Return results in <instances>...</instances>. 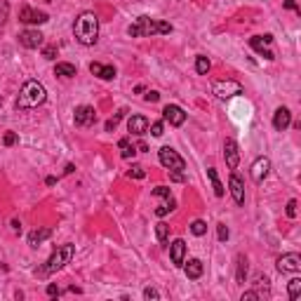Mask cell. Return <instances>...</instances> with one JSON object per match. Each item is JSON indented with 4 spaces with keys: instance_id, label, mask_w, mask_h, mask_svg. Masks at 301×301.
Here are the masks:
<instances>
[{
    "instance_id": "obj_21",
    "label": "cell",
    "mask_w": 301,
    "mask_h": 301,
    "mask_svg": "<svg viewBox=\"0 0 301 301\" xmlns=\"http://www.w3.org/2000/svg\"><path fill=\"white\" fill-rule=\"evenodd\" d=\"M50 236H52V231H50V228H40V231H33L31 236H29V245H31V247H38V245H40L43 240H47Z\"/></svg>"
},
{
    "instance_id": "obj_18",
    "label": "cell",
    "mask_w": 301,
    "mask_h": 301,
    "mask_svg": "<svg viewBox=\"0 0 301 301\" xmlns=\"http://www.w3.org/2000/svg\"><path fill=\"white\" fill-rule=\"evenodd\" d=\"M127 129L132 134L141 137V134H146V129H149V120L144 118V116H132V118L127 120Z\"/></svg>"
},
{
    "instance_id": "obj_50",
    "label": "cell",
    "mask_w": 301,
    "mask_h": 301,
    "mask_svg": "<svg viewBox=\"0 0 301 301\" xmlns=\"http://www.w3.org/2000/svg\"><path fill=\"white\" fill-rule=\"evenodd\" d=\"M127 144H129V139H120V141H118V146H120V149H125Z\"/></svg>"
},
{
    "instance_id": "obj_39",
    "label": "cell",
    "mask_w": 301,
    "mask_h": 301,
    "mask_svg": "<svg viewBox=\"0 0 301 301\" xmlns=\"http://www.w3.org/2000/svg\"><path fill=\"white\" fill-rule=\"evenodd\" d=\"M287 216H290V219L297 216V200H290V203H287Z\"/></svg>"
},
{
    "instance_id": "obj_9",
    "label": "cell",
    "mask_w": 301,
    "mask_h": 301,
    "mask_svg": "<svg viewBox=\"0 0 301 301\" xmlns=\"http://www.w3.org/2000/svg\"><path fill=\"white\" fill-rule=\"evenodd\" d=\"M73 122L78 127H90V125H94L97 122V113H94V108L92 106H78L73 113Z\"/></svg>"
},
{
    "instance_id": "obj_16",
    "label": "cell",
    "mask_w": 301,
    "mask_h": 301,
    "mask_svg": "<svg viewBox=\"0 0 301 301\" xmlns=\"http://www.w3.org/2000/svg\"><path fill=\"white\" fill-rule=\"evenodd\" d=\"M269 170H271V160L269 158H257L254 165H252V179L257 183H261L266 177H269Z\"/></svg>"
},
{
    "instance_id": "obj_33",
    "label": "cell",
    "mask_w": 301,
    "mask_h": 301,
    "mask_svg": "<svg viewBox=\"0 0 301 301\" xmlns=\"http://www.w3.org/2000/svg\"><path fill=\"white\" fill-rule=\"evenodd\" d=\"M150 134H153V137H162V134H165V125H162L160 120L150 125Z\"/></svg>"
},
{
    "instance_id": "obj_13",
    "label": "cell",
    "mask_w": 301,
    "mask_h": 301,
    "mask_svg": "<svg viewBox=\"0 0 301 301\" xmlns=\"http://www.w3.org/2000/svg\"><path fill=\"white\" fill-rule=\"evenodd\" d=\"M50 19L45 12H38V10H31V7H22L19 10V22L24 24H45Z\"/></svg>"
},
{
    "instance_id": "obj_35",
    "label": "cell",
    "mask_w": 301,
    "mask_h": 301,
    "mask_svg": "<svg viewBox=\"0 0 301 301\" xmlns=\"http://www.w3.org/2000/svg\"><path fill=\"white\" fill-rule=\"evenodd\" d=\"M144 299H160V292L155 290V287H146L144 290Z\"/></svg>"
},
{
    "instance_id": "obj_31",
    "label": "cell",
    "mask_w": 301,
    "mask_h": 301,
    "mask_svg": "<svg viewBox=\"0 0 301 301\" xmlns=\"http://www.w3.org/2000/svg\"><path fill=\"white\" fill-rule=\"evenodd\" d=\"M127 174L132 179H144V167H141V165H132Z\"/></svg>"
},
{
    "instance_id": "obj_5",
    "label": "cell",
    "mask_w": 301,
    "mask_h": 301,
    "mask_svg": "<svg viewBox=\"0 0 301 301\" xmlns=\"http://www.w3.org/2000/svg\"><path fill=\"white\" fill-rule=\"evenodd\" d=\"M158 158H160L162 167H167V170H172V172H183V170H186V160H183L174 149H170V146H162V149L158 150Z\"/></svg>"
},
{
    "instance_id": "obj_15",
    "label": "cell",
    "mask_w": 301,
    "mask_h": 301,
    "mask_svg": "<svg viewBox=\"0 0 301 301\" xmlns=\"http://www.w3.org/2000/svg\"><path fill=\"white\" fill-rule=\"evenodd\" d=\"M271 43H273V35H257V38H252V40H249V45H252L257 52H261L266 59H271V61H273L275 57H273V52L269 50Z\"/></svg>"
},
{
    "instance_id": "obj_2",
    "label": "cell",
    "mask_w": 301,
    "mask_h": 301,
    "mask_svg": "<svg viewBox=\"0 0 301 301\" xmlns=\"http://www.w3.org/2000/svg\"><path fill=\"white\" fill-rule=\"evenodd\" d=\"M132 38H149V35H165L172 33V24L160 22V19H150V17H139L137 22L127 29Z\"/></svg>"
},
{
    "instance_id": "obj_10",
    "label": "cell",
    "mask_w": 301,
    "mask_h": 301,
    "mask_svg": "<svg viewBox=\"0 0 301 301\" xmlns=\"http://www.w3.org/2000/svg\"><path fill=\"white\" fill-rule=\"evenodd\" d=\"M45 40V35L40 31H33V29H26V31L19 33V43L24 47H29V50H35V47H40Z\"/></svg>"
},
{
    "instance_id": "obj_36",
    "label": "cell",
    "mask_w": 301,
    "mask_h": 301,
    "mask_svg": "<svg viewBox=\"0 0 301 301\" xmlns=\"http://www.w3.org/2000/svg\"><path fill=\"white\" fill-rule=\"evenodd\" d=\"M153 195H158V198H167V200L172 198V195H170V188H165V186H158V188H153Z\"/></svg>"
},
{
    "instance_id": "obj_25",
    "label": "cell",
    "mask_w": 301,
    "mask_h": 301,
    "mask_svg": "<svg viewBox=\"0 0 301 301\" xmlns=\"http://www.w3.org/2000/svg\"><path fill=\"white\" fill-rule=\"evenodd\" d=\"M195 71L200 75L210 73V59H207V57H198V59H195Z\"/></svg>"
},
{
    "instance_id": "obj_41",
    "label": "cell",
    "mask_w": 301,
    "mask_h": 301,
    "mask_svg": "<svg viewBox=\"0 0 301 301\" xmlns=\"http://www.w3.org/2000/svg\"><path fill=\"white\" fill-rule=\"evenodd\" d=\"M257 299H261L259 292H245V294H242V301H257Z\"/></svg>"
},
{
    "instance_id": "obj_1",
    "label": "cell",
    "mask_w": 301,
    "mask_h": 301,
    "mask_svg": "<svg viewBox=\"0 0 301 301\" xmlns=\"http://www.w3.org/2000/svg\"><path fill=\"white\" fill-rule=\"evenodd\" d=\"M73 35L80 45H94L99 40V19L94 12H83L78 14V19L73 24Z\"/></svg>"
},
{
    "instance_id": "obj_46",
    "label": "cell",
    "mask_w": 301,
    "mask_h": 301,
    "mask_svg": "<svg viewBox=\"0 0 301 301\" xmlns=\"http://www.w3.org/2000/svg\"><path fill=\"white\" fill-rule=\"evenodd\" d=\"M12 231H14V233H22V224H19V221H12Z\"/></svg>"
},
{
    "instance_id": "obj_24",
    "label": "cell",
    "mask_w": 301,
    "mask_h": 301,
    "mask_svg": "<svg viewBox=\"0 0 301 301\" xmlns=\"http://www.w3.org/2000/svg\"><path fill=\"white\" fill-rule=\"evenodd\" d=\"M155 236H158V240H160V245H165L167 238H170V226L165 224V221H160V224L155 226Z\"/></svg>"
},
{
    "instance_id": "obj_22",
    "label": "cell",
    "mask_w": 301,
    "mask_h": 301,
    "mask_svg": "<svg viewBox=\"0 0 301 301\" xmlns=\"http://www.w3.org/2000/svg\"><path fill=\"white\" fill-rule=\"evenodd\" d=\"M207 177H210V181H212L214 195L216 198H221V195H224V186H221V181H219V174H216L214 167H210V170H207Z\"/></svg>"
},
{
    "instance_id": "obj_3",
    "label": "cell",
    "mask_w": 301,
    "mask_h": 301,
    "mask_svg": "<svg viewBox=\"0 0 301 301\" xmlns=\"http://www.w3.org/2000/svg\"><path fill=\"white\" fill-rule=\"evenodd\" d=\"M47 99V90H45L43 83L38 80H26L17 97V108H38L45 104Z\"/></svg>"
},
{
    "instance_id": "obj_4",
    "label": "cell",
    "mask_w": 301,
    "mask_h": 301,
    "mask_svg": "<svg viewBox=\"0 0 301 301\" xmlns=\"http://www.w3.org/2000/svg\"><path fill=\"white\" fill-rule=\"evenodd\" d=\"M73 254H75L73 245H61L52 257L47 259V264H45V266H40V269L35 271V275H38V278H47V275H52V273H57V271H61L66 264H71Z\"/></svg>"
},
{
    "instance_id": "obj_19",
    "label": "cell",
    "mask_w": 301,
    "mask_h": 301,
    "mask_svg": "<svg viewBox=\"0 0 301 301\" xmlns=\"http://www.w3.org/2000/svg\"><path fill=\"white\" fill-rule=\"evenodd\" d=\"M186 264V261H183ZM203 275V261L200 259H188V264H186V278L188 280H198Z\"/></svg>"
},
{
    "instance_id": "obj_45",
    "label": "cell",
    "mask_w": 301,
    "mask_h": 301,
    "mask_svg": "<svg viewBox=\"0 0 301 301\" xmlns=\"http://www.w3.org/2000/svg\"><path fill=\"white\" fill-rule=\"evenodd\" d=\"M99 71H101V64H97V61H94V64H90V73L99 75Z\"/></svg>"
},
{
    "instance_id": "obj_23",
    "label": "cell",
    "mask_w": 301,
    "mask_h": 301,
    "mask_svg": "<svg viewBox=\"0 0 301 301\" xmlns=\"http://www.w3.org/2000/svg\"><path fill=\"white\" fill-rule=\"evenodd\" d=\"M54 73H57V75H64V78H73V75H75V66L61 61V64L54 66Z\"/></svg>"
},
{
    "instance_id": "obj_8",
    "label": "cell",
    "mask_w": 301,
    "mask_h": 301,
    "mask_svg": "<svg viewBox=\"0 0 301 301\" xmlns=\"http://www.w3.org/2000/svg\"><path fill=\"white\" fill-rule=\"evenodd\" d=\"M278 271L280 273H299L301 271V257L297 252H290V254H282L278 259Z\"/></svg>"
},
{
    "instance_id": "obj_34",
    "label": "cell",
    "mask_w": 301,
    "mask_h": 301,
    "mask_svg": "<svg viewBox=\"0 0 301 301\" xmlns=\"http://www.w3.org/2000/svg\"><path fill=\"white\" fill-rule=\"evenodd\" d=\"M216 236H219V240H221V242H226V240H228V236H231V233H228L226 224H219V226H216Z\"/></svg>"
},
{
    "instance_id": "obj_29",
    "label": "cell",
    "mask_w": 301,
    "mask_h": 301,
    "mask_svg": "<svg viewBox=\"0 0 301 301\" xmlns=\"http://www.w3.org/2000/svg\"><path fill=\"white\" fill-rule=\"evenodd\" d=\"M99 78H101V80H113V78H116V68H113V66H101Z\"/></svg>"
},
{
    "instance_id": "obj_37",
    "label": "cell",
    "mask_w": 301,
    "mask_h": 301,
    "mask_svg": "<svg viewBox=\"0 0 301 301\" xmlns=\"http://www.w3.org/2000/svg\"><path fill=\"white\" fill-rule=\"evenodd\" d=\"M120 155H122V158H125V160H129V158H134V155H137V149H134V146H125V149H122V153H120Z\"/></svg>"
},
{
    "instance_id": "obj_28",
    "label": "cell",
    "mask_w": 301,
    "mask_h": 301,
    "mask_svg": "<svg viewBox=\"0 0 301 301\" xmlns=\"http://www.w3.org/2000/svg\"><path fill=\"white\" fill-rule=\"evenodd\" d=\"M122 116H125V111H118V113H116L111 120H106V132H113V129L118 127V122L122 120Z\"/></svg>"
},
{
    "instance_id": "obj_26",
    "label": "cell",
    "mask_w": 301,
    "mask_h": 301,
    "mask_svg": "<svg viewBox=\"0 0 301 301\" xmlns=\"http://www.w3.org/2000/svg\"><path fill=\"white\" fill-rule=\"evenodd\" d=\"M299 292H301V280L299 278H292L290 280V299L297 301V299H299Z\"/></svg>"
},
{
    "instance_id": "obj_49",
    "label": "cell",
    "mask_w": 301,
    "mask_h": 301,
    "mask_svg": "<svg viewBox=\"0 0 301 301\" xmlns=\"http://www.w3.org/2000/svg\"><path fill=\"white\" fill-rule=\"evenodd\" d=\"M45 183H47V186H54V183H57V179H54V177H47V179H45Z\"/></svg>"
},
{
    "instance_id": "obj_14",
    "label": "cell",
    "mask_w": 301,
    "mask_h": 301,
    "mask_svg": "<svg viewBox=\"0 0 301 301\" xmlns=\"http://www.w3.org/2000/svg\"><path fill=\"white\" fill-rule=\"evenodd\" d=\"M170 259H172L174 266H183V261H186V242L181 238H177L170 245Z\"/></svg>"
},
{
    "instance_id": "obj_17",
    "label": "cell",
    "mask_w": 301,
    "mask_h": 301,
    "mask_svg": "<svg viewBox=\"0 0 301 301\" xmlns=\"http://www.w3.org/2000/svg\"><path fill=\"white\" fill-rule=\"evenodd\" d=\"M292 125V113L290 108L280 106L278 111H275V116H273V127L278 129V132H285V129Z\"/></svg>"
},
{
    "instance_id": "obj_47",
    "label": "cell",
    "mask_w": 301,
    "mask_h": 301,
    "mask_svg": "<svg viewBox=\"0 0 301 301\" xmlns=\"http://www.w3.org/2000/svg\"><path fill=\"white\" fill-rule=\"evenodd\" d=\"M285 7H287V10H297V2H294V0H285Z\"/></svg>"
},
{
    "instance_id": "obj_6",
    "label": "cell",
    "mask_w": 301,
    "mask_h": 301,
    "mask_svg": "<svg viewBox=\"0 0 301 301\" xmlns=\"http://www.w3.org/2000/svg\"><path fill=\"white\" fill-rule=\"evenodd\" d=\"M214 94L219 99L238 97V94H242V85L236 80H221V83H214Z\"/></svg>"
},
{
    "instance_id": "obj_11",
    "label": "cell",
    "mask_w": 301,
    "mask_h": 301,
    "mask_svg": "<svg viewBox=\"0 0 301 301\" xmlns=\"http://www.w3.org/2000/svg\"><path fill=\"white\" fill-rule=\"evenodd\" d=\"M228 188H231V195H233L236 205H245V183L236 172L231 174V179H228Z\"/></svg>"
},
{
    "instance_id": "obj_42",
    "label": "cell",
    "mask_w": 301,
    "mask_h": 301,
    "mask_svg": "<svg viewBox=\"0 0 301 301\" xmlns=\"http://www.w3.org/2000/svg\"><path fill=\"white\" fill-rule=\"evenodd\" d=\"M158 99H160V94H158V92H155V90H150L149 94H146V101H150V104H155V101H158Z\"/></svg>"
},
{
    "instance_id": "obj_27",
    "label": "cell",
    "mask_w": 301,
    "mask_h": 301,
    "mask_svg": "<svg viewBox=\"0 0 301 301\" xmlns=\"http://www.w3.org/2000/svg\"><path fill=\"white\" fill-rule=\"evenodd\" d=\"M191 233H193V236H205V233H207V224L200 221V219H195L193 224H191Z\"/></svg>"
},
{
    "instance_id": "obj_40",
    "label": "cell",
    "mask_w": 301,
    "mask_h": 301,
    "mask_svg": "<svg viewBox=\"0 0 301 301\" xmlns=\"http://www.w3.org/2000/svg\"><path fill=\"white\" fill-rule=\"evenodd\" d=\"M2 141H5V146H14V144H17V134H14V132H7Z\"/></svg>"
},
{
    "instance_id": "obj_7",
    "label": "cell",
    "mask_w": 301,
    "mask_h": 301,
    "mask_svg": "<svg viewBox=\"0 0 301 301\" xmlns=\"http://www.w3.org/2000/svg\"><path fill=\"white\" fill-rule=\"evenodd\" d=\"M162 118L167 120L172 127H181L183 122H186V113H183L181 106H177V104H167V106L162 108Z\"/></svg>"
},
{
    "instance_id": "obj_32",
    "label": "cell",
    "mask_w": 301,
    "mask_h": 301,
    "mask_svg": "<svg viewBox=\"0 0 301 301\" xmlns=\"http://www.w3.org/2000/svg\"><path fill=\"white\" fill-rule=\"evenodd\" d=\"M172 210H174V200H167V205H160V207L155 210V214H158V216H165L167 212H172Z\"/></svg>"
},
{
    "instance_id": "obj_30",
    "label": "cell",
    "mask_w": 301,
    "mask_h": 301,
    "mask_svg": "<svg viewBox=\"0 0 301 301\" xmlns=\"http://www.w3.org/2000/svg\"><path fill=\"white\" fill-rule=\"evenodd\" d=\"M7 17H10V2L7 0H0V24L7 22Z\"/></svg>"
},
{
    "instance_id": "obj_12",
    "label": "cell",
    "mask_w": 301,
    "mask_h": 301,
    "mask_svg": "<svg viewBox=\"0 0 301 301\" xmlns=\"http://www.w3.org/2000/svg\"><path fill=\"white\" fill-rule=\"evenodd\" d=\"M224 158H226V165H228L231 170H236L238 162H240V153H238V144L233 139L224 141Z\"/></svg>"
},
{
    "instance_id": "obj_51",
    "label": "cell",
    "mask_w": 301,
    "mask_h": 301,
    "mask_svg": "<svg viewBox=\"0 0 301 301\" xmlns=\"http://www.w3.org/2000/svg\"><path fill=\"white\" fill-rule=\"evenodd\" d=\"M0 106H2V97H0Z\"/></svg>"
},
{
    "instance_id": "obj_43",
    "label": "cell",
    "mask_w": 301,
    "mask_h": 301,
    "mask_svg": "<svg viewBox=\"0 0 301 301\" xmlns=\"http://www.w3.org/2000/svg\"><path fill=\"white\" fill-rule=\"evenodd\" d=\"M170 179H172V181H179V183L186 181V177H183V172H172V174H170Z\"/></svg>"
},
{
    "instance_id": "obj_48",
    "label": "cell",
    "mask_w": 301,
    "mask_h": 301,
    "mask_svg": "<svg viewBox=\"0 0 301 301\" xmlns=\"http://www.w3.org/2000/svg\"><path fill=\"white\" fill-rule=\"evenodd\" d=\"M146 150H149V146H146V144H139V146H137V153H146Z\"/></svg>"
},
{
    "instance_id": "obj_20",
    "label": "cell",
    "mask_w": 301,
    "mask_h": 301,
    "mask_svg": "<svg viewBox=\"0 0 301 301\" xmlns=\"http://www.w3.org/2000/svg\"><path fill=\"white\" fill-rule=\"evenodd\" d=\"M236 280L238 282H245L247 280V257L245 254H238V259H236Z\"/></svg>"
},
{
    "instance_id": "obj_38",
    "label": "cell",
    "mask_w": 301,
    "mask_h": 301,
    "mask_svg": "<svg viewBox=\"0 0 301 301\" xmlns=\"http://www.w3.org/2000/svg\"><path fill=\"white\" fill-rule=\"evenodd\" d=\"M43 57L45 59H54V57H57V47H54V45H47L43 50Z\"/></svg>"
},
{
    "instance_id": "obj_44",
    "label": "cell",
    "mask_w": 301,
    "mask_h": 301,
    "mask_svg": "<svg viewBox=\"0 0 301 301\" xmlns=\"http://www.w3.org/2000/svg\"><path fill=\"white\" fill-rule=\"evenodd\" d=\"M47 294L50 297H59V287L57 285H47Z\"/></svg>"
}]
</instances>
